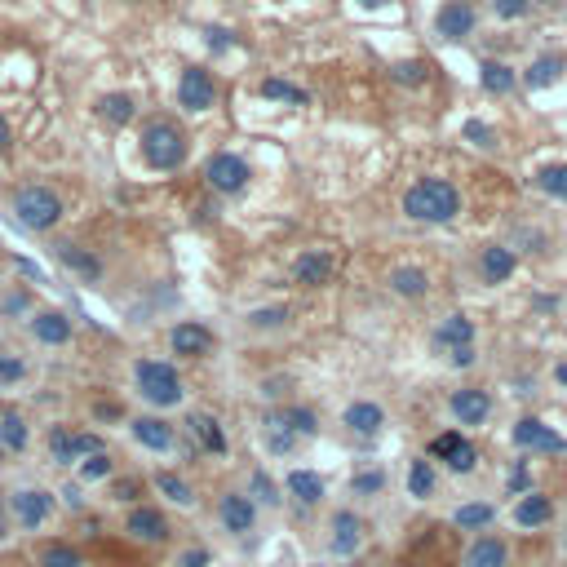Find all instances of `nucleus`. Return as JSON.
Segmentation results:
<instances>
[{"mask_svg": "<svg viewBox=\"0 0 567 567\" xmlns=\"http://www.w3.org/2000/svg\"><path fill=\"white\" fill-rule=\"evenodd\" d=\"M9 510H14L18 528L36 532V528H45L49 514H54V492L49 488H18L14 497H9Z\"/></svg>", "mask_w": 567, "mask_h": 567, "instance_id": "5", "label": "nucleus"}, {"mask_svg": "<svg viewBox=\"0 0 567 567\" xmlns=\"http://www.w3.org/2000/svg\"><path fill=\"white\" fill-rule=\"evenodd\" d=\"M18 377H23V364H18V359L9 355L5 364H0V381H18Z\"/></svg>", "mask_w": 567, "mask_h": 567, "instance_id": "53", "label": "nucleus"}, {"mask_svg": "<svg viewBox=\"0 0 567 567\" xmlns=\"http://www.w3.org/2000/svg\"><path fill=\"white\" fill-rule=\"evenodd\" d=\"M58 497H63L67 510H85V492H80L76 483H63V488H58Z\"/></svg>", "mask_w": 567, "mask_h": 567, "instance_id": "50", "label": "nucleus"}, {"mask_svg": "<svg viewBox=\"0 0 567 567\" xmlns=\"http://www.w3.org/2000/svg\"><path fill=\"white\" fill-rule=\"evenodd\" d=\"M111 474H116L111 452H94V457L80 461V479H85V483H102V479H111Z\"/></svg>", "mask_w": 567, "mask_h": 567, "instance_id": "39", "label": "nucleus"}, {"mask_svg": "<svg viewBox=\"0 0 567 567\" xmlns=\"http://www.w3.org/2000/svg\"><path fill=\"white\" fill-rule=\"evenodd\" d=\"M479 85L488 89V94H510V89H514V67L488 58V63H479Z\"/></svg>", "mask_w": 567, "mask_h": 567, "instance_id": "31", "label": "nucleus"}, {"mask_svg": "<svg viewBox=\"0 0 567 567\" xmlns=\"http://www.w3.org/2000/svg\"><path fill=\"white\" fill-rule=\"evenodd\" d=\"M381 488H386V470H359V474H350V492H355V497H377Z\"/></svg>", "mask_w": 567, "mask_h": 567, "instance_id": "40", "label": "nucleus"}, {"mask_svg": "<svg viewBox=\"0 0 567 567\" xmlns=\"http://www.w3.org/2000/svg\"><path fill=\"white\" fill-rule=\"evenodd\" d=\"M204 40H209V49H213V54H222V49H231V32H226V27H209V32H204Z\"/></svg>", "mask_w": 567, "mask_h": 567, "instance_id": "51", "label": "nucleus"}, {"mask_svg": "<svg viewBox=\"0 0 567 567\" xmlns=\"http://www.w3.org/2000/svg\"><path fill=\"white\" fill-rule=\"evenodd\" d=\"M390 288H395L399 297H426L430 280L421 266H395V271H390Z\"/></svg>", "mask_w": 567, "mask_h": 567, "instance_id": "29", "label": "nucleus"}, {"mask_svg": "<svg viewBox=\"0 0 567 567\" xmlns=\"http://www.w3.org/2000/svg\"><path fill=\"white\" fill-rule=\"evenodd\" d=\"M0 466H5V448H0Z\"/></svg>", "mask_w": 567, "mask_h": 567, "instance_id": "61", "label": "nucleus"}, {"mask_svg": "<svg viewBox=\"0 0 567 567\" xmlns=\"http://www.w3.org/2000/svg\"><path fill=\"white\" fill-rule=\"evenodd\" d=\"M133 111H138V102H133L129 94H107V98H98V116L107 120V125H129Z\"/></svg>", "mask_w": 567, "mask_h": 567, "instance_id": "34", "label": "nucleus"}, {"mask_svg": "<svg viewBox=\"0 0 567 567\" xmlns=\"http://www.w3.org/2000/svg\"><path fill=\"white\" fill-rule=\"evenodd\" d=\"M0 151H9V125H5V116H0Z\"/></svg>", "mask_w": 567, "mask_h": 567, "instance_id": "57", "label": "nucleus"}, {"mask_svg": "<svg viewBox=\"0 0 567 567\" xmlns=\"http://www.w3.org/2000/svg\"><path fill=\"white\" fill-rule=\"evenodd\" d=\"M430 457H439L452 474H470L479 466V448H474L470 439H461L457 430H443V435L430 439Z\"/></svg>", "mask_w": 567, "mask_h": 567, "instance_id": "7", "label": "nucleus"}, {"mask_svg": "<svg viewBox=\"0 0 567 567\" xmlns=\"http://www.w3.org/2000/svg\"><path fill=\"white\" fill-rule=\"evenodd\" d=\"M191 435L200 439L204 452H213V457H226V435H222V421L209 417V412H191Z\"/></svg>", "mask_w": 567, "mask_h": 567, "instance_id": "24", "label": "nucleus"}, {"mask_svg": "<svg viewBox=\"0 0 567 567\" xmlns=\"http://www.w3.org/2000/svg\"><path fill=\"white\" fill-rule=\"evenodd\" d=\"M532 9V0H492V14L505 18V23H514V18H523Z\"/></svg>", "mask_w": 567, "mask_h": 567, "instance_id": "48", "label": "nucleus"}, {"mask_svg": "<svg viewBox=\"0 0 567 567\" xmlns=\"http://www.w3.org/2000/svg\"><path fill=\"white\" fill-rule=\"evenodd\" d=\"M359 545H364V519H359L355 510H337L333 514V541H328V550H333L337 559H350Z\"/></svg>", "mask_w": 567, "mask_h": 567, "instance_id": "14", "label": "nucleus"}, {"mask_svg": "<svg viewBox=\"0 0 567 567\" xmlns=\"http://www.w3.org/2000/svg\"><path fill=\"white\" fill-rule=\"evenodd\" d=\"M63 195L54 187H23L14 195V218L18 226H27V231H54L58 222H63Z\"/></svg>", "mask_w": 567, "mask_h": 567, "instance_id": "3", "label": "nucleus"}, {"mask_svg": "<svg viewBox=\"0 0 567 567\" xmlns=\"http://www.w3.org/2000/svg\"><path fill=\"white\" fill-rule=\"evenodd\" d=\"M448 359H452V368H470L474 364V346H457Z\"/></svg>", "mask_w": 567, "mask_h": 567, "instance_id": "52", "label": "nucleus"}, {"mask_svg": "<svg viewBox=\"0 0 567 567\" xmlns=\"http://www.w3.org/2000/svg\"><path fill=\"white\" fill-rule=\"evenodd\" d=\"M133 381H138L142 399H147L151 408H178L182 404V377L173 364H164V359H138L133 364Z\"/></svg>", "mask_w": 567, "mask_h": 567, "instance_id": "2", "label": "nucleus"}, {"mask_svg": "<svg viewBox=\"0 0 567 567\" xmlns=\"http://www.w3.org/2000/svg\"><path fill=\"white\" fill-rule=\"evenodd\" d=\"M355 5H364V9H381V5H390V0H355Z\"/></svg>", "mask_w": 567, "mask_h": 567, "instance_id": "58", "label": "nucleus"}, {"mask_svg": "<svg viewBox=\"0 0 567 567\" xmlns=\"http://www.w3.org/2000/svg\"><path fill=\"white\" fill-rule=\"evenodd\" d=\"M404 213L412 222H452L461 213V191L448 178H421L404 191Z\"/></svg>", "mask_w": 567, "mask_h": 567, "instance_id": "1", "label": "nucleus"}, {"mask_svg": "<svg viewBox=\"0 0 567 567\" xmlns=\"http://www.w3.org/2000/svg\"><path fill=\"white\" fill-rule=\"evenodd\" d=\"M474 23H479V14H474L470 0H443L435 14V32L443 40H466L474 32Z\"/></svg>", "mask_w": 567, "mask_h": 567, "instance_id": "12", "label": "nucleus"}, {"mask_svg": "<svg viewBox=\"0 0 567 567\" xmlns=\"http://www.w3.org/2000/svg\"><path fill=\"white\" fill-rule=\"evenodd\" d=\"M550 519H554V501L545 497V492H523V497L514 501V523H519V528H545Z\"/></svg>", "mask_w": 567, "mask_h": 567, "instance_id": "20", "label": "nucleus"}, {"mask_svg": "<svg viewBox=\"0 0 567 567\" xmlns=\"http://www.w3.org/2000/svg\"><path fill=\"white\" fill-rule=\"evenodd\" d=\"M27 421L18 417V412H0V448L5 452H23L27 448Z\"/></svg>", "mask_w": 567, "mask_h": 567, "instance_id": "33", "label": "nucleus"}, {"mask_svg": "<svg viewBox=\"0 0 567 567\" xmlns=\"http://www.w3.org/2000/svg\"><path fill=\"white\" fill-rule=\"evenodd\" d=\"M58 262H63L67 271L85 275V280H98L102 275V262L89 249H80V244H58Z\"/></svg>", "mask_w": 567, "mask_h": 567, "instance_id": "26", "label": "nucleus"}, {"mask_svg": "<svg viewBox=\"0 0 567 567\" xmlns=\"http://www.w3.org/2000/svg\"><path fill=\"white\" fill-rule=\"evenodd\" d=\"M111 497L120 505H138L142 501V479H116L111 483Z\"/></svg>", "mask_w": 567, "mask_h": 567, "instance_id": "44", "label": "nucleus"}, {"mask_svg": "<svg viewBox=\"0 0 567 567\" xmlns=\"http://www.w3.org/2000/svg\"><path fill=\"white\" fill-rule=\"evenodd\" d=\"M5 359H9V350H5V346H0V364H5Z\"/></svg>", "mask_w": 567, "mask_h": 567, "instance_id": "60", "label": "nucleus"}, {"mask_svg": "<svg viewBox=\"0 0 567 567\" xmlns=\"http://www.w3.org/2000/svg\"><path fill=\"white\" fill-rule=\"evenodd\" d=\"M80 563H85L80 550L67 541H49V545H40V554H36V567H80Z\"/></svg>", "mask_w": 567, "mask_h": 567, "instance_id": "32", "label": "nucleus"}, {"mask_svg": "<svg viewBox=\"0 0 567 567\" xmlns=\"http://www.w3.org/2000/svg\"><path fill=\"white\" fill-rule=\"evenodd\" d=\"M218 523L231 536H249L257 528V501L249 492H222L218 501Z\"/></svg>", "mask_w": 567, "mask_h": 567, "instance_id": "9", "label": "nucleus"}, {"mask_svg": "<svg viewBox=\"0 0 567 567\" xmlns=\"http://www.w3.org/2000/svg\"><path fill=\"white\" fill-rule=\"evenodd\" d=\"M492 519H497V510H492L488 501H470V505H461V510L452 514V523H457V528H466V532H479V528H488Z\"/></svg>", "mask_w": 567, "mask_h": 567, "instance_id": "35", "label": "nucleus"}, {"mask_svg": "<svg viewBox=\"0 0 567 567\" xmlns=\"http://www.w3.org/2000/svg\"><path fill=\"white\" fill-rule=\"evenodd\" d=\"M355 567H364V563H355Z\"/></svg>", "mask_w": 567, "mask_h": 567, "instance_id": "62", "label": "nucleus"}, {"mask_svg": "<svg viewBox=\"0 0 567 567\" xmlns=\"http://www.w3.org/2000/svg\"><path fill=\"white\" fill-rule=\"evenodd\" d=\"M125 532L142 545H164L169 541V519H164L156 505H133L129 519H125Z\"/></svg>", "mask_w": 567, "mask_h": 567, "instance_id": "11", "label": "nucleus"}, {"mask_svg": "<svg viewBox=\"0 0 567 567\" xmlns=\"http://www.w3.org/2000/svg\"><path fill=\"white\" fill-rule=\"evenodd\" d=\"M510 439H514V448H523V452H567V439L554 435L541 417H519Z\"/></svg>", "mask_w": 567, "mask_h": 567, "instance_id": "8", "label": "nucleus"}, {"mask_svg": "<svg viewBox=\"0 0 567 567\" xmlns=\"http://www.w3.org/2000/svg\"><path fill=\"white\" fill-rule=\"evenodd\" d=\"M505 563H510V545H505L501 536H479V541H470L466 567H505Z\"/></svg>", "mask_w": 567, "mask_h": 567, "instance_id": "22", "label": "nucleus"}, {"mask_svg": "<svg viewBox=\"0 0 567 567\" xmlns=\"http://www.w3.org/2000/svg\"><path fill=\"white\" fill-rule=\"evenodd\" d=\"M342 421L355 435H377V430L386 426V412H381V404H373V399H355V404L342 412Z\"/></svg>", "mask_w": 567, "mask_h": 567, "instance_id": "21", "label": "nucleus"}, {"mask_svg": "<svg viewBox=\"0 0 567 567\" xmlns=\"http://www.w3.org/2000/svg\"><path fill=\"white\" fill-rule=\"evenodd\" d=\"M536 187L550 195V200H567V164H545L536 173Z\"/></svg>", "mask_w": 567, "mask_h": 567, "instance_id": "38", "label": "nucleus"}, {"mask_svg": "<svg viewBox=\"0 0 567 567\" xmlns=\"http://www.w3.org/2000/svg\"><path fill=\"white\" fill-rule=\"evenodd\" d=\"M430 492H435V466L421 457V461H412V466H408V497L426 501Z\"/></svg>", "mask_w": 567, "mask_h": 567, "instance_id": "36", "label": "nucleus"}, {"mask_svg": "<svg viewBox=\"0 0 567 567\" xmlns=\"http://www.w3.org/2000/svg\"><path fill=\"white\" fill-rule=\"evenodd\" d=\"M266 426H271V421H266ZM297 448V435L293 430H284V426H271L266 430V452H271V457H284V452H293Z\"/></svg>", "mask_w": 567, "mask_h": 567, "instance_id": "43", "label": "nucleus"}, {"mask_svg": "<svg viewBox=\"0 0 567 567\" xmlns=\"http://www.w3.org/2000/svg\"><path fill=\"white\" fill-rule=\"evenodd\" d=\"M559 76H563V58H536V63L523 71V85L532 89H550V85H559Z\"/></svg>", "mask_w": 567, "mask_h": 567, "instance_id": "30", "label": "nucleus"}, {"mask_svg": "<svg viewBox=\"0 0 567 567\" xmlns=\"http://www.w3.org/2000/svg\"><path fill=\"white\" fill-rule=\"evenodd\" d=\"M435 346L439 350H457V346H474V319L470 315H448L443 324L435 328Z\"/></svg>", "mask_w": 567, "mask_h": 567, "instance_id": "23", "label": "nucleus"}, {"mask_svg": "<svg viewBox=\"0 0 567 567\" xmlns=\"http://www.w3.org/2000/svg\"><path fill=\"white\" fill-rule=\"evenodd\" d=\"M9 528H14V523H9V505L0 501V545H5L9 536H14V532H9Z\"/></svg>", "mask_w": 567, "mask_h": 567, "instance_id": "54", "label": "nucleus"}, {"mask_svg": "<svg viewBox=\"0 0 567 567\" xmlns=\"http://www.w3.org/2000/svg\"><path fill=\"white\" fill-rule=\"evenodd\" d=\"M390 71H395L399 85H421V80H426V63H417V58H408V63H395Z\"/></svg>", "mask_w": 567, "mask_h": 567, "instance_id": "47", "label": "nucleus"}, {"mask_svg": "<svg viewBox=\"0 0 567 567\" xmlns=\"http://www.w3.org/2000/svg\"><path fill=\"white\" fill-rule=\"evenodd\" d=\"M27 328H32V337L45 346H67L71 342V319L63 311H36L27 319Z\"/></svg>", "mask_w": 567, "mask_h": 567, "instance_id": "18", "label": "nucleus"}, {"mask_svg": "<svg viewBox=\"0 0 567 567\" xmlns=\"http://www.w3.org/2000/svg\"><path fill=\"white\" fill-rule=\"evenodd\" d=\"M249 497L257 505H280V492H275V483H271V474H266V470L249 474Z\"/></svg>", "mask_w": 567, "mask_h": 567, "instance_id": "41", "label": "nucleus"}, {"mask_svg": "<svg viewBox=\"0 0 567 567\" xmlns=\"http://www.w3.org/2000/svg\"><path fill=\"white\" fill-rule=\"evenodd\" d=\"M169 346L173 355H187V359H204L213 350V333L200 324V319H187V324H178L169 333Z\"/></svg>", "mask_w": 567, "mask_h": 567, "instance_id": "15", "label": "nucleus"}, {"mask_svg": "<svg viewBox=\"0 0 567 567\" xmlns=\"http://www.w3.org/2000/svg\"><path fill=\"white\" fill-rule=\"evenodd\" d=\"M554 377H559L563 386H567V364H559V368H554Z\"/></svg>", "mask_w": 567, "mask_h": 567, "instance_id": "59", "label": "nucleus"}, {"mask_svg": "<svg viewBox=\"0 0 567 567\" xmlns=\"http://www.w3.org/2000/svg\"><path fill=\"white\" fill-rule=\"evenodd\" d=\"M271 426L293 430L297 439H311V435H319V417H315L311 408H284V412H275V417H271Z\"/></svg>", "mask_w": 567, "mask_h": 567, "instance_id": "28", "label": "nucleus"}, {"mask_svg": "<svg viewBox=\"0 0 567 567\" xmlns=\"http://www.w3.org/2000/svg\"><path fill=\"white\" fill-rule=\"evenodd\" d=\"M49 461H54V466H71V430L67 426L49 430Z\"/></svg>", "mask_w": 567, "mask_h": 567, "instance_id": "42", "label": "nucleus"}, {"mask_svg": "<svg viewBox=\"0 0 567 567\" xmlns=\"http://www.w3.org/2000/svg\"><path fill=\"white\" fill-rule=\"evenodd\" d=\"M514 266H519V257H514V249H505V244H488V249L479 253L483 284H505L514 275Z\"/></svg>", "mask_w": 567, "mask_h": 567, "instance_id": "19", "label": "nucleus"}, {"mask_svg": "<svg viewBox=\"0 0 567 567\" xmlns=\"http://www.w3.org/2000/svg\"><path fill=\"white\" fill-rule=\"evenodd\" d=\"M129 435H133V443H142L147 452H169L173 448V426L164 417H138V421H129Z\"/></svg>", "mask_w": 567, "mask_h": 567, "instance_id": "17", "label": "nucleus"}, {"mask_svg": "<svg viewBox=\"0 0 567 567\" xmlns=\"http://www.w3.org/2000/svg\"><path fill=\"white\" fill-rule=\"evenodd\" d=\"M461 133H466V142H474V147H497V133L483 125V120H466Z\"/></svg>", "mask_w": 567, "mask_h": 567, "instance_id": "45", "label": "nucleus"}, {"mask_svg": "<svg viewBox=\"0 0 567 567\" xmlns=\"http://www.w3.org/2000/svg\"><path fill=\"white\" fill-rule=\"evenodd\" d=\"M204 563H209V554H204V550H191V554H182L178 567H204Z\"/></svg>", "mask_w": 567, "mask_h": 567, "instance_id": "55", "label": "nucleus"}, {"mask_svg": "<svg viewBox=\"0 0 567 567\" xmlns=\"http://www.w3.org/2000/svg\"><path fill=\"white\" fill-rule=\"evenodd\" d=\"M18 271H23V275H32V280H45V271H40L36 262H27V257H18Z\"/></svg>", "mask_w": 567, "mask_h": 567, "instance_id": "56", "label": "nucleus"}, {"mask_svg": "<svg viewBox=\"0 0 567 567\" xmlns=\"http://www.w3.org/2000/svg\"><path fill=\"white\" fill-rule=\"evenodd\" d=\"M178 102L187 111H209L218 102V85H213V71L204 67H187L178 76Z\"/></svg>", "mask_w": 567, "mask_h": 567, "instance_id": "10", "label": "nucleus"}, {"mask_svg": "<svg viewBox=\"0 0 567 567\" xmlns=\"http://www.w3.org/2000/svg\"><path fill=\"white\" fill-rule=\"evenodd\" d=\"M448 408H452V417H457L461 426H483V421L492 417V395H488V390H479V386L452 390Z\"/></svg>", "mask_w": 567, "mask_h": 567, "instance_id": "13", "label": "nucleus"}, {"mask_svg": "<svg viewBox=\"0 0 567 567\" xmlns=\"http://www.w3.org/2000/svg\"><path fill=\"white\" fill-rule=\"evenodd\" d=\"M142 160L160 173L178 169V164L187 160V133L173 125V120H151V125L142 129Z\"/></svg>", "mask_w": 567, "mask_h": 567, "instance_id": "4", "label": "nucleus"}, {"mask_svg": "<svg viewBox=\"0 0 567 567\" xmlns=\"http://www.w3.org/2000/svg\"><path fill=\"white\" fill-rule=\"evenodd\" d=\"M284 488H288V497H293L297 505H319V501H324V479H319L315 470H288Z\"/></svg>", "mask_w": 567, "mask_h": 567, "instance_id": "25", "label": "nucleus"}, {"mask_svg": "<svg viewBox=\"0 0 567 567\" xmlns=\"http://www.w3.org/2000/svg\"><path fill=\"white\" fill-rule=\"evenodd\" d=\"M249 324L253 328H280V324H288V306H266V311H253Z\"/></svg>", "mask_w": 567, "mask_h": 567, "instance_id": "46", "label": "nucleus"}, {"mask_svg": "<svg viewBox=\"0 0 567 567\" xmlns=\"http://www.w3.org/2000/svg\"><path fill=\"white\" fill-rule=\"evenodd\" d=\"M262 98H271V102H293V107H306L311 102V94L306 89H297V85H288V80H262Z\"/></svg>", "mask_w": 567, "mask_h": 567, "instance_id": "37", "label": "nucleus"}, {"mask_svg": "<svg viewBox=\"0 0 567 567\" xmlns=\"http://www.w3.org/2000/svg\"><path fill=\"white\" fill-rule=\"evenodd\" d=\"M293 280L302 284V288L328 284V280H333V253H324V249H306V253L293 262Z\"/></svg>", "mask_w": 567, "mask_h": 567, "instance_id": "16", "label": "nucleus"}, {"mask_svg": "<svg viewBox=\"0 0 567 567\" xmlns=\"http://www.w3.org/2000/svg\"><path fill=\"white\" fill-rule=\"evenodd\" d=\"M505 488H510V497H523V492H532V474H528V466H514L510 470V479H505Z\"/></svg>", "mask_w": 567, "mask_h": 567, "instance_id": "49", "label": "nucleus"}, {"mask_svg": "<svg viewBox=\"0 0 567 567\" xmlns=\"http://www.w3.org/2000/svg\"><path fill=\"white\" fill-rule=\"evenodd\" d=\"M204 178H209V187L213 191H222V195H235V191H244L249 187V160H240V156H231V151H218L209 164H204Z\"/></svg>", "mask_w": 567, "mask_h": 567, "instance_id": "6", "label": "nucleus"}, {"mask_svg": "<svg viewBox=\"0 0 567 567\" xmlns=\"http://www.w3.org/2000/svg\"><path fill=\"white\" fill-rule=\"evenodd\" d=\"M156 488L164 492V501L178 505V510H191V505H195V488L182 479V474H173V470H160L156 474Z\"/></svg>", "mask_w": 567, "mask_h": 567, "instance_id": "27", "label": "nucleus"}]
</instances>
